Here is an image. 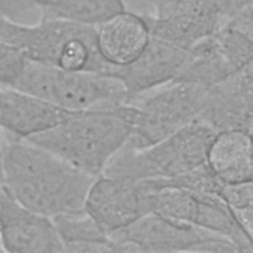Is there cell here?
Returning a JSON list of instances; mask_svg holds the SVG:
<instances>
[{
  "label": "cell",
  "mask_w": 253,
  "mask_h": 253,
  "mask_svg": "<svg viewBox=\"0 0 253 253\" xmlns=\"http://www.w3.org/2000/svg\"><path fill=\"white\" fill-rule=\"evenodd\" d=\"M151 190L147 179L131 180L102 174L90 188L85 211L111 233L151 212Z\"/></svg>",
  "instance_id": "8"
},
{
  "label": "cell",
  "mask_w": 253,
  "mask_h": 253,
  "mask_svg": "<svg viewBox=\"0 0 253 253\" xmlns=\"http://www.w3.org/2000/svg\"><path fill=\"white\" fill-rule=\"evenodd\" d=\"M63 243L64 252H119L118 245L85 211L52 218Z\"/></svg>",
  "instance_id": "17"
},
{
  "label": "cell",
  "mask_w": 253,
  "mask_h": 253,
  "mask_svg": "<svg viewBox=\"0 0 253 253\" xmlns=\"http://www.w3.org/2000/svg\"><path fill=\"white\" fill-rule=\"evenodd\" d=\"M28 60L18 47L0 41V87L14 88Z\"/></svg>",
  "instance_id": "23"
},
{
  "label": "cell",
  "mask_w": 253,
  "mask_h": 253,
  "mask_svg": "<svg viewBox=\"0 0 253 253\" xmlns=\"http://www.w3.org/2000/svg\"><path fill=\"white\" fill-rule=\"evenodd\" d=\"M253 58V39L225 25L188 49L175 80L211 86L243 68Z\"/></svg>",
  "instance_id": "7"
},
{
  "label": "cell",
  "mask_w": 253,
  "mask_h": 253,
  "mask_svg": "<svg viewBox=\"0 0 253 253\" xmlns=\"http://www.w3.org/2000/svg\"><path fill=\"white\" fill-rule=\"evenodd\" d=\"M220 195L242 229L253 242V179L234 184H224Z\"/></svg>",
  "instance_id": "21"
},
{
  "label": "cell",
  "mask_w": 253,
  "mask_h": 253,
  "mask_svg": "<svg viewBox=\"0 0 253 253\" xmlns=\"http://www.w3.org/2000/svg\"><path fill=\"white\" fill-rule=\"evenodd\" d=\"M216 132L208 124L197 120L148 147L123 146L103 174L131 180L177 177L207 162Z\"/></svg>",
  "instance_id": "4"
},
{
  "label": "cell",
  "mask_w": 253,
  "mask_h": 253,
  "mask_svg": "<svg viewBox=\"0 0 253 253\" xmlns=\"http://www.w3.org/2000/svg\"><path fill=\"white\" fill-rule=\"evenodd\" d=\"M72 113L18 89L0 87V128L13 138L44 132Z\"/></svg>",
  "instance_id": "14"
},
{
  "label": "cell",
  "mask_w": 253,
  "mask_h": 253,
  "mask_svg": "<svg viewBox=\"0 0 253 253\" xmlns=\"http://www.w3.org/2000/svg\"><path fill=\"white\" fill-rule=\"evenodd\" d=\"M250 131V133H251V136H252V140H253V127L249 130Z\"/></svg>",
  "instance_id": "24"
},
{
  "label": "cell",
  "mask_w": 253,
  "mask_h": 253,
  "mask_svg": "<svg viewBox=\"0 0 253 253\" xmlns=\"http://www.w3.org/2000/svg\"><path fill=\"white\" fill-rule=\"evenodd\" d=\"M222 26L228 25L253 39V0H215Z\"/></svg>",
  "instance_id": "22"
},
{
  "label": "cell",
  "mask_w": 253,
  "mask_h": 253,
  "mask_svg": "<svg viewBox=\"0 0 253 253\" xmlns=\"http://www.w3.org/2000/svg\"><path fill=\"white\" fill-rule=\"evenodd\" d=\"M209 86L173 80L129 104L135 107L132 132L124 145L142 149L197 121Z\"/></svg>",
  "instance_id": "6"
},
{
  "label": "cell",
  "mask_w": 253,
  "mask_h": 253,
  "mask_svg": "<svg viewBox=\"0 0 253 253\" xmlns=\"http://www.w3.org/2000/svg\"><path fill=\"white\" fill-rule=\"evenodd\" d=\"M1 166L11 195L27 208L51 218L84 211L96 179L51 151L13 137L3 138Z\"/></svg>",
  "instance_id": "1"
},
{
  "label": "cell",
  "mask_w": 253,
  "mask_h": 253,
  "mask_svg": "<svg viewBox=\"0 0 253 253\" xmlns=\"http://www.w3.org/2000/svg\"><path fill=\"white\" fill-rule=\"evenodd\" d=\"M195 197L199 202L195 225L230 239L241 252H253V242L242 229L220 194Z\"/></svg>",
  "instance_id": "19"
},
{
  "label": "cell",
  "mask_w": 253,
  "mask_h": 253,
  "mask_svg": "<svg viewBox=\"0 0 253 253\" xmlns=\"http://www.w3.org/2000/svg\"><path fill=\"white\" fill-rule=\"evenodd\" d=\"M153 37L188 49L222 27L215 0H172L168 15L142 14Z\"/></svg>",
  "instance_id": "13"
},
{
  "label": "cell",
  "mask_w": 253,
  "mask_h": 253,
  "mask_svg": "<svg viewBox=\"0 0 253 253\" xmlns=\"http://www.w3.org/2000/svg\"><path fill=\"white\" fill-rule=\"evenodd\" d=\"M0 252H3V249H2V246H1V242H0Z\"/></svg>",
  "instance_id": "25"
},
{
  "label": "cell",
  "mask_w": 253,
  "mask_h": 253,
  "mask_svg": "<svg viewBox=\"0 0 253 253\" xmlns=\"http://www.w3.org/2000/svg\"><path fill=\"white\" fill-rule=\"evenodd\" d=\"M134 118L135 107L128 103L74 112L52 128L25 140L97 178L128 140Z\"/></svg>",
  "instance_id": "2"
},
{
  "label": "cell",
  "mask_w": 253,
  "mask_h": 253,
  "mask_svg": "<svg viewBox=\"0 0 253 253\" xmlns=\"http://www.w3.org/2000/svg\"><path fill=\"white\" fill-rule=\"evenodd\" d=\"M109 235L119 252H195L203 241L219 234L195 224H178L149 212Z\"/></svg>",
  "instance_id": "10"
},
{
  "label": "cell",
  "mask_w": 253,
  "mask_h": 253,
  "mask_svg": "<svg viewBox=\"0 0 253 253\" xmlns=\"http://www.w3.org/2000/svg\"><path fill=\"white\" fill-rule=\"evenodd\" d=\"M198 121L216 131L253 127V82L240 69L208 87Z\"/></svg>",
  "instance_id": "12"
},
{
  "label": "cell",
  "mask_w": 253,
  "mask_h": 253,
  "mask_svg": "<svg viewBox=\"0 0 253 253\" xmlns=\"http://www.w3.org/2000/svg\"><path fill=\"white\" fill-rule=\"evenodd\" d=\"M101 55L114 67L133 61L147 45L151 34L142 14L125 10L96 26Z\"/></svg>",
  "instance_id": "15"
},
{
  "label": "cell",
  "mask_w": 253,
  "mask_h": 253,
  "mask_svg": "<svg viewBox=\"0 0 253 253\" xmlns=\"http://www.w3.org/2000/svg\"><path fill=\"white\" fill-rule=\"evenodd\" d=\"M0 41L18 47L32 61L70 71L112 74L97 42L96 26L61 19H40L34 25L8 20Z\"/></svg>",
  "instance_id": "3"
},
{
  "label": "cell",
  "mask_w": 253,
  "mask_h": 253,
  "mask_svg": "<svg viewBox=\"0 0 253 253\" xmlns=\"http://www.w3.org/2000/svg\"><path fill=\"white\" fill-rule=\"evenodd\" d=\"M151 190V212L183 225L195 224L198 199L186 189L147 179Z\"/></svg>",
  "instance_id": "20"
},
{
  "label": "cell",
  "mask_w": 253,
  "mask_h": 253,
  "mask_svg": "<svg viewBox=\"0 0 253 253\" xmlns=\"http://www.w3.org/2000/svg\"><path fill=\"white\" fill-rule=\"evenodd\" d=\"M0 242L12 253H58L64 247L51 217L18 202L5 184L0 190Z\"/></svg>",
  "instance_id": "9"
},
{
  "label": "cell",
  "mask_w": 253,
  "mask_h": 253,
  "mask_svg": "<svg viewBox=\"0 0 253 253\" xmlns=\"http://www.w3.org/2000/svg\"><path fill=\"white\" fill-rule=\"evenodd\" d=\"M14 89L70 112L112 108L127 103L123 83L113 75L64 70L32 60H28Z\"/></svg>",
  "instance_id": "5"
},
{
  "label": "cell",
  "mask_w": 253,
  "mask_h": 253,
  "mask_svg": "<svg viewBox=\"0 0 253 253\" xmlns=\"http://www.w3.org/2000/svg\"><path fill=\"white\" fill-rule=\"evenodd\" d=\"M185 55L186 49L151 36L142 52L130 63L116 67L112 75L123 83L129 104L175 80Z\"/></svg>",
  "instance_id": "11"
},
{
  "label": "cell",
  "mask_w": 253,
  "mask_h": 253,
  "mask_svg": "<svg viewBox=\"0 0 253 253\" xmlns=\"http://www.w3.org/2000/svg\"><path fill=\"white\" fill-rule=\"evenodd\" d=\"M207 164L222 184L253 179V140L249 130L225 129L214 135Z\"/></svg>",
  "instance_id": "16"
},
{
  "label": "cell",
  "mask_w": 253,
  "mask_h": 253,
  "mask_svg": "<svg viewBox=\"0 0 253 253\" xmlns=\"http://www.w3.org/2000/svg\"><path fill=\"white\" fill-rule=\"evenodd\" d=\"M41 19H61L98 26L126 10L123 0H33Z\"/></svg>",
  "instance_id": "18"
}]
</instances>
